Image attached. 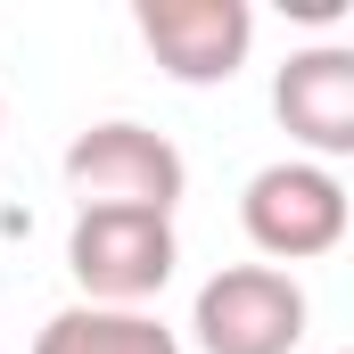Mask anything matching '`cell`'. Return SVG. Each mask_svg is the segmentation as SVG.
Listing matches in <instances>:
<instances>
[{"label": "cell", "instance_id": "5b68a950", "mask_svg": "<svg viewBox=\"0 0 354 354\" xmlns=\"http://www.w3.org/2000/svg\"><path fill=\"white\" fill-rule=\"evenodd\" d=\"M132 25L174 83H231L248 66V41H256L248 0H140Z\"/></svg>", "mask_w": 354, "mask_h": 354}, {"label": "cell", "instance_id": "7a4b0ae2", "mask_svg": "<svg viewBox=\"0 0 354 354\" xmlns=\"http://www.w3.org/2000/svg\"><path fill=\"white\" fill-rule=\"evenodd\" d=\"M66 189H75V214L83 206H124V214H174L181 189H189V165L165 132L132 124V115H107L75 132L66 149Z\"/></svg>", "mask_w": 354, "mask_h": 354}, {"label": "cell", "instance_id": "277c9868", "mask_svg": "<svg viewBox=\"0 0 354 354\" xmlns=\"http://www.w3.org/2000/svg\"><path fill=\"white\" fill-rule=\"evenodd\" d=\"M305 322H313L305 288L272 264H223L189 305V330L206 354H297Z\"/></svg>", "mask_w": 354, "mask_h": 354}, {"label": "cell", "instance_id": "6da1fadb", "mask_svg": "<svg viewBox=\"0 0 354 354\" xmlns=\"http://www.w3.org/2000/svg\"><path fill=\"white\" fill-rule=\"evenodd\" d=\"M181 239L174 214H124V206H83L66 231V272L83 288V305H115V313H149V297L174 280Z\"/></svg>", "mask_w": 354, "mask_h": 354}, {"label": "cell", "instance_id": "52a82bcc", "mask_svg": "<svg viewBox=\"0 0 354 354\" xmlns=\"http://www.w3.org/2000/svg\"><path fill=\"white\" fill-rule=\"evenodd\" d=\"M33 354H181V338L157 313H115V305H66L41 322Z\"/></svg>", "mask_w": 354, "mask_h": 354}, {"label": "cell", "instance_id": "3957f363", "mask_svg": "<svg viewBox=\"0 0 354 354\" xmlns=\"http://www.w3.org/2000/svg\"><path fill=\"white\" fill-rule=\"evenodd\" d=\"M239 223H248V239H256V256L272 272L280 264H313V256H330L346 239V181L330 174V165H313V157H280L264 174H248Z\"/></svg>", "mask_w": 354, "mask_h": 354}, {"label": "cell", "instance_id": "8992f818", "mask_svg": "<svg viewBox=\"0 0 354 354\" xmlns=\"http://www.w3.org/2000/svg\"><path fill=\"white\" fill-rule=\"evenodd\" d=\"M272 115H280L288 140H305L313 157H346L354 149V50L346 41L288 50V66L272 75Z\"/></svg>", "mask_w": 354, "mask_h": 354}]
</instances>
